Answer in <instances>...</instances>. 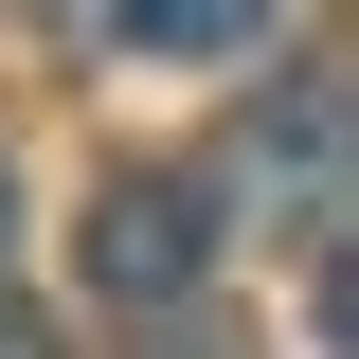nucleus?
<instances>
[{
    "instance_id": "nucleus-1",
    "label": "nucleus",
    "mask_w": 359,
    "mask_h": 359,
    "mask_svg": "<svg viewBox=\"0 0 359 359\" xmlns=\"http://www.w3.org/2000/svg\"><path fill=\"white\" fill-rule=\"evenodd\" d=\"M198 269H216V216H198V180H108L90 198V306H198Z\"/></svg>"
},
{
    "instance_id": "nucleus-2",
    "label": "nucleus",
    "mask_w": 359,
    "mask_h": 359,
    "mask_svg": "<svg viewBox=\"0 0 359 359\" xmlns=\"http://www.w3.org/2000/svg\"><path fill=\"white\" fill-rule=\"evenodd\" d=\"M108 36H126V54H252L269 0H108Z\"/></svg>"
},
{
    "instance_id": "nucleus-3",
    "label": "nucleus",
    "mask_w": 359,
    "mask_h": 359,
    "mask_svg": "<svg viewBox=\"0 0 359 359\" xmlns=\"http://www.w3.org/2000/svg\"><path fill=\"white\" fill-rule=\"evenodd\" d=\"M144 323H162V341H144V359H233L216 323H180V306H144Z\"/></svg>"
},
{
    "instance_id": "nucleus-4",
    "label": "nucleus",
    "mask_w": 359,
    "mask_h": 359,
    "mask_svg": "<svg viewBox=\"0 0 359 359\" xmlns=\"http://www.w3.org/2000/svg\"><path fill=\"white\" fill-rule=\"evenodd\" d=\"M0 359H54V323H36V306H0Z\"/></svg>"
},
{
    "instance_id": "nucleus-5",
    "label": "nucleus",
    "mask_w": 359,
    "mask_h": 359,
    "mask_svg": "<svg viewBox=\"0 0 359 359\" xmlns=\"http://www.w3.org/2000/svg\"><path fill=\"white\" fill-rule=\"evenodd\" d=\"M0 233H18V180H0Z\"/></svg>"
}]
</instances>
